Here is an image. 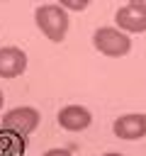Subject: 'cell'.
<instances>
[{
    "label": "cell",
    "mask_w": 146,
    "mask_h": 156,
    "mask_svg": "<svg viewBox=\"0 0 146 156\" xmlns=\"http://www.w3.org/2000/svg\"><path fill=\"white\" fill-rule=\"evenodd\" d=\"M34 24L49 41L61 44L66 39V34H68L71 17L58 2H46V5H39L34 10Z\"/></svg>",
    "instance_id": "cell-1"
},
{
    "label": "cell",
    "mask_w": 146,
    "mask_h": 156,
    "mask_svg": "<svg viewBox=\"0 0 146 156\" xmlns=\"http://www.w3.org/2000/svg\"><path fill=\"white\" fill-rule=\"evenodd\" d=\"M92 46L102 56L119 58V56H127L131 51V37L117 27H97L92 32Z\"/></svg>",
    "instance_id": "cell-2"
},
{
    "label": "cell",
    "mask_w": 146,
    "mask_h": 156,
    "mask_svg": "<svg viewBox=\"0 0 146 156\" xmlns=\"http://www.w3.org/2000/svg\"><path fill=\"white\" fill-rule=\"evenodd\" d=\"M39 122H41V115H39L36 107H32V105H17V107H12V110L5 112V117L0 119V127L15 132L19 136H29L39 127Z\"/></svg>",
    "instance_id": "cell-3"
},
{
    "label": "cell",
    "mask_w": 146,
    "mask_h": 156,
    "mask_svg": "<svg viewBox=\"0 0 146 156\" xmlns=\"http://www.w3.org/2000/svg\"><path fill=\"white\" fill-rule=\"evenodd\" d=\"M114 27L124 34H144L146 32V7L139 0L122 5L114 12Z\"/></svg>",
    "instance_id": "cell-4"
},
{
    "label": "cell",
    "mask_w": 146,
    "mask_h": 156,
    "mask_svg": "<svg viewBox=\"0 0 146 156\" xmlns=\"http://www.w3.org/2000/svg\"><path fill=\"white\" fill-rule=\"evenodd\" d=\"M112 132L122 141H139L146 136V112H127L112 122Z\"/></svg>",
    "instance_id": "cell-5"
},
{
    "label": "cell",
    "mask_w": 146,
    "mask_h": 156,
    "mask_svg": "<svg viewBox=\"0 0 146 156\" xmlns=\"http://www.w3.org/2000/svg\"><path fill=\"white\" fill-rule=\"evenodd\" d=\"M56 122L66 132H83L92 124V112L85 105H63L56 115Z\"/></svg>",
    "instance_id": "cell-6"
},
{
    "label": "cell",
    "mask_w": 146,
    "mask_h": 156,
    "mask_svg": "<svg viewBox=\"0 0 146 156\" xmlns=\"http://www.w3.org/2000/svg\"><path fill=\"white\" fill-rule=\"evenodd\" d=\"M27 71V54L19 46L0 49V78H17Z\"/></svg>",
    "instance_id": "cell-7"
},
{
    "label": "cell",
    "mask_w": 146,
    "mask_h": 156,
    "mask_svg": "<svg viewBox=\"0 0 146 156\" xmlns=\"http://www.w3.org/2000/svg\"><path fill=\"white\" fill-rule=\"evenodd\" d=\"M27 144H29L27 136H19V134L0 127V156H24Z\"/></svg>",
    "instance_id": "cell-8"
},
{
    "label": "cell",
    "mask_w": 146,
    "mask_h": 156,
    "mask_svg": "<svg viewBox=\"0 0 146 156\" xmlns=\"http://www.w3.org/2000/svg\"><path fill=\"white\" fill-rule=\"evenodd\" d=\"M58 5H61L66 12H71V10H73V12H83L90 2H88V0H61Z\"/></svg>",
    "instance_id": "cell-9"
},
{
    "label": "cell",
    "mask_w": 146,
    "mask_h": 156,
    "mask_svg": "<svg viewBox=\"0 0 146 156\" xmlns=\"http://www.w3.org/2000/svg\"><path fill=\"white\" fill-rule=\"evenodd\" d=\"M41 156H73L68 149H61V146H56V149H49V151H44Z\"/></svg>",
    "instance_id": "cell-10"
},
{
    "label": "cell",
    "mask_w": 146,
    "mask_h": 156,
    "mask_svg": "<svg viewBox=\"0 0 146 156\" xmlns=\"http://www.w3.org/2000/svg\"><path fill=\"white\" fill-rule=\"evenodd\" d=\"M102 156H124V154H119V151H107V154H102Z\"/></svg>",
    "instance_id": "cell-11"
},
{
    "label": "cell",
    "mask_w": 146,
    "mask_h": 156,
    "mask_svg": "<svg viewBox=\"0 0 146 156\" xmlns=\"http://www.w3.org/2000/svg\"><path fill=\"white\" fill-rule=\"evenodd\" d=\"M2 102H5V98H2V90H0V110H2Z\"/></svg>",
    "instance_id": "cell-12"
}]
</instances>
